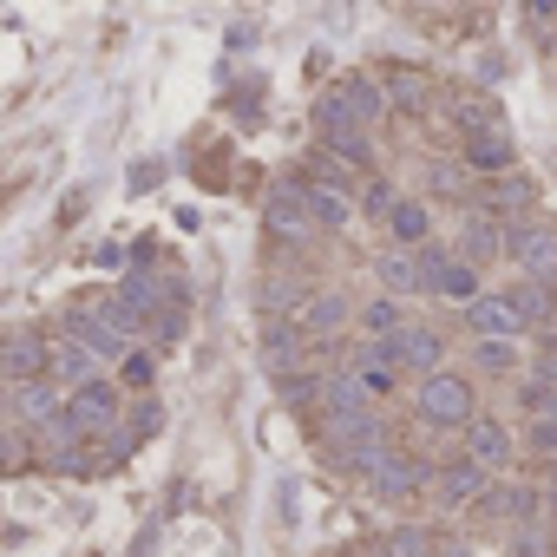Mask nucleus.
Listing matches in <instances>:
<instances>
[{
    "instance_id": "20e7f679",
    "label": "nucleus",
    "mask_w": 557,
    "mask_h": 557,
    "mask_svg": "<svg viewBox=\"0 0 557 557\" xmlns=\"http://www.w3.org/2000/svg\"><path fill=\"white\" fill-rule=\"evenodd\" d=\"M387 342V355H394V368H413V374H433L440 368V355H446V342L433 335V329H394V335H381Z\"/></svg>"
},
{
    "instance_id": "412c9836",
    "label": "nucleus",
    "mask_w": 557,
    "mask_h": 557,
    "mask_svg": "<svg viewBox=\"0 0 557 557\" xmlns=\"http://www.w3.org/2000/svg\"><path fill=\"white\" fill-rule=\"evenodd\" d=\"M361 329H368V335H394V329H400V309H394V302H368Z\"/></svg>"
},
{
    "instance_id": "aec40b11",
    "label": "nucleus",
    "mask_w": 557,
    "mask_h": 557,
    "mask_svg": "<svg viewBox=\"0 0 557 557\" xmlns=\"http://www.w3.org/2000/svg\"><path fill=\"white\" fill-rule=\"evenodd\" d=\"M335 322H348V302H342V296H322V302H309V329H315V335H329Z\"/></svg>"
},
{
    "instance_id": "5701e85b",
    "label": "nucleus",
    "mask_w": 557,
    "mask_h": 557,
    "mask_svg": "<svg viewBox=\"0 0 557 557\" xmlns=\"http://www.w3.org/2000/svg\"><path fill=\"white\" fill-rule=\"evenodd\" d=\"M125 387H151V361L145 355H125Z\"/></svg>"
},
{
    "instance_id": "393cba45",
    "label": "nucleus",
    "mask_w": 557,
    "mask_h": 557,
    "mask_svg": "<svg viewBox=\"0 0 557 557\" xmlns=\"http://www.w3.org/2000/svg\"><path fill=\"white\" fill-rule=\"evenodd\" d=\"M361 203H368V210H381V216H387V210H394V190H387V184H368V190H361Z\"/></svg>"
},
{
    "instance_id": "1a4fd4ad",
    "label": "nucleus",
    "mask_w": 557,
    "mask_h": 557,
    "mask_svg": "<svg viewBox=\"0 0 557 557\" xmlns=\"http://www.w3.org/2000/svg\"><path fill=\"white\" fill-rule=\"evenodd\" d=\"M302 197H309V216H315V223H329V230H348V223H355V197H348V190H335V184H315V177H309V184H302Z\"/></svg>"
},
{
    "instance_id": "9b49d317",
    "label": "nucleus",
    "mask_w": 557,
    "mask_h": 557,
    "mask_svg": "<svg viewBox=\"0 0 557 557\" xmlns=\"http://www.w3.org/2000/svg\"><path fill=\"white\" fill-rule=\"evenodd\" d=\"M387 230H394V243H400V249H420V243L433 236V216H426V203H413V197H394V210H387Z\"/></svg>"
},
{
    "instance_id": "39448f33",
    "label": "nucleus",
    "mask_w": 557,
    "mask_h": 557,
    "mask_svg": "<svg viewBox=\"0 0 557 557\" xmlns=\"http://www.w3.org/2000/svg\"><path fill=\"white\" fill-rule=\"evenodd\" d=\"M112 413H119V407H112V394H106V381H79L60 420H66L73 433H106V426H112Z\"/></svg>"
},
{
    "instance_id": "a211bd4d",
    "label": "nucleus",
    "mask_w": 557,
    "mask_h": 557,
    "mask_svg": "<svg viewBox=\"0 0 557 557\" xmlns=\"http://www.w3.org/2000/svg\"><path fill=\"white\" fill-rule=\"evenodd\" d=\"M387 557H440V537H426V531H394L387 537ZM446 557H459V550H446Z\"/></svg>"
},
{
    "instance_id": "f3484780",
    "label": "nucleus",
    "mask_w": 557,
    "mask_h": 557,
    "mask_svg": "<svg viewBox=\"0 0 557 557\" xmlns=\"http://www.w3.org/2000/svg\"><path fill=\"white\" fill-rule=\"evenodd\" d=\"M47 368L66 374V381H86V374H92V348H86L79 335H73V342H53V348H47Z\"/></svg>"
},
{
    "instance_id": "4468645a",
    "label": "nucleus",
    "mask_w": 557,
    "mask_h": 557,
    "mask_svg": "<svg viewBox=\"0 0 557 557\" xmlns=\"http://www.w3.org/2000/svg\"><path fill=\"white\" fill-rule=\"evenodd\" d=\"M92 355H125V329H119V315H79V329H73Z\"/></svg>"
},
{
    "instance_id": "dca6fc26",
    "label": "nucleus",
    "mask_w": 557,
    "mask_h": 557,
    "mask_svg": "<svg viewBox=\"0 0 557 557\" xmlns=\"http://www.w3.org/2000/svg\"><path fill=\"white\" fill-rule=\"evenodd\" d=\"M479 492H485V466L466 459V466H446V472H440V498H446V505H466V498H479Z\"/></svg>"
},
{
    "instance_id": "9d476101",
    "label": "nucleus",
    "mask_w": 557,
    "mask_h": 557,
    "mask_svg": "<svg viewBox=\"0 0 557 557\" xmlns=\"http://www.w3.org/2000/svg\"><path fill=\"white\" fill-rule=\"evenodd\" d=\"M361 472H368V479H374L387 498H400V492H413V485H420V466H413V459H400V453H387V446H381V453H374Z\"/></svg>"
},
{
    "instance_id": "f257e3e1",
    "label": "nucleus",
    "mask_w": 557,
    "mask_h": 557,
    "mask_svg": "<svg viewBox=\"0 0 557 557\" xmlns=\"http://www.w3.org/2000/svg\"><path fill=\"white\" fill-rule=\"evenodd\" d=\"M466 164L472 171H511V138L492 106H466Z\"/></svg>"
},
{
    "instance_id": "f8f14e48",
    "label": "nucleus",
    "mask_w": 557,
    "mask_h": 557,
    "mask_svg": "<svg viewBox=\"0 0 557 557\" xmlns=\"http://www.w3.org/2000/svg\"><path fill=\"white\" fill-rule=\"evenodd\" d=\"M426 269H433V289H440V296H453V302H472V296H479V269H472V262H440V256H426Z\"/></svg>"
},
{
    "instance_id": "ddd939ff",
    "label": "nucleus",
    "mask_w": 557,
    "mask_h": 557,
    "mask_svg": "<svg viewBox=\"0 0 557 557\" xmlns=\"http://www.w3.org/2000/svg\"><path fill=\"white\" fill-rule=\"evenodd\" d=\"M492 256H498V223H492V216H466V223H459V262L479 269V262H492Z\"/></svg>"
},
{
    "instance_id": "4be33fe9",
    "label": "nucleus",
    "mask_w": 557,
    "mask_h": 557,
    "mask_svg": "<svg viewBox=\"0 0 557 557\" xmlns=\"http://www.w3.org/2000/svg\"><path fill=\"white\" fill-rule=\"evenodd\" d=\"M394 99H400V106H426V86H420V79H407V73H400V79H394Z\"/></svg>"
},
{
    "instance_id": "6e6552de",
    "label": "nucleus",
    "mask_w": 557,
    "mask_h": 557,
    "mask_svg": "<svg viewBox=\"0 0 557 557\" xmlns=\"http://www.w3.org/2000/svg\"><path fill=\"white\" fill-rule=\"evenodd\" d=\"M511 256L524 262V275L550 283V275H557V230H518L511 236Z\"/></svg>"
},
{
    "instance_id": "f03ea898",
    "label": "nucleus",
    "mask_w": 557,
    "mask_h": 557,
    "mask_svg": "<svg viewBox=\"0 0 557 557\" xmlns=\"http://www.w3.org/2000/svg\"><path fill=\"white\" fill-rule=\"evenodd\" d=\"M420 413L440 420V426H466V420H472V381L433 368V374L420 381Z\"/></svg>"
},
{
    "instance_id": "6ab92c4d",
    "label": "nucleus",
    "mask_w": 557,
    "mask_h": 557,
    "mask_svg": "<svg viewBox=\"0 0 557 557\" xmlns=\"http://www.w3.org/2000/svg\"><path fill=\"white\" fill-rule=\"evenodd\" d=\"M472 361H479V368H492V374H511V368H518V348H511V342L479 335V342H472Z\"/></svg>"
},
{
    "instance_id": "2eb2a0df",
    "label": "nucleus",
    "mask_w": 557,
    "mask_h": 557,
    "mask_svg": "<svg viewBox=\"0 0 557 557\" xmlns=\"http://www.w3.org/2000/svg\"><path fill=\"white\" fill-rule=\"evenodd\" d=\"M505 459H511V433L492 426V420H479V426H472V466L492 472V466H505Z\"/></svg>"
},
{
    "instance_id": "a878e982",
    "label": "nucleus",
    "mask_w": 557,
    "mask_h": 557,
    "mask_svg": "<svg viewBox=\"0 0 557 557\" xmlns=\"http://www.w3.org/2000/svg\"><path fill=\"white\" fill-rule=\"evenodd\" d=\"M524 14H531V21H550V14H557V0H524Z\"/></svg>"
},
{
    "instance_id": "423d86ee",
    "label": "nucleus",
    "mask_w": 557,
    "mask_h": 557,
    "mask_svg": "<svg viewBox=\"0 0 557 557\" xmlns=\"http://www.w3.org/2000/svg\"><path fill=\"white\" fill-rule=\"evenodd\" d=\"M381 283H387L394 296H420V289L433 283V269H426L420 249H400V243H394V249L381 256Z\"/></svg>"
},
{
    "instance_id": "b1692460",
    "label": "nucleus",
    "mask_w": 557,
    "mask_h": 557,
    "mask_svg": "<svg viewBox=\"0 0 557 557\" xmlns=\"http://www.w3.org/2000/svg\"><path fill=\"white\" fill-rule=\"evenodd\" d=\"M21 407H27L34 420H40V413H53V387H27V394H21Z\"/></svg>"
},
{
    "instance_id": "7ed1b4c3",
    "label": "nucleus",
    "mask_w": 557,
    "mask_h": 557,
    "mask_svg": "<svg viewBox=\"0 0 557 557\" xmlns=\"http://www.w3.org/2000/svg\"><path fill=\"white\" fill-rule=\"evenodd\" d=\"M466 329L472 335H492V342H511V335H524V315H518L511 296H472L466 302Z\"/></svg>"
},
{
    "instance_id": "0eeeda50",
    "label": "nucleus",
    "mask_w": 557,
    "mask_h": 557,
    "mask_svg": "<svg viewBox=\"0 0 557 557\" xmlns=\"http://www.w3.org/2000/svg\"><path fill=\"white\" fill-rule=\"evenodd\" d=\"M309 197H302V184H275L269 190V230L275 236H309Z\"/></svg>"
}]
</instances>
